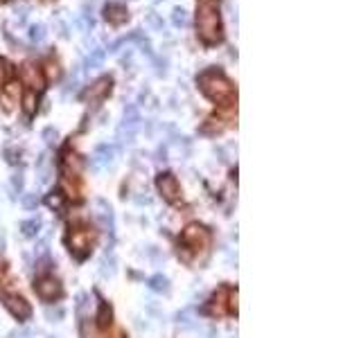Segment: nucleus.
I'll list each match as a JSON object with an SVG mask.
<instances>
[{
    "label": "nucleus",
    "instance_id": "nucleus-1",
    "mask_svg": "<svg viewBox=\"0 0 361 338\" xmlns=\"http://www.w3.org/2000/svg\"><path fill=\"white\" fill-rule=\"evenodd\" d=\"M196 36L206 45H217L224 38L222 16L210 0H203L196 5Z\"/></svg>",
    "mask_w": 361,
    "mask_h": 338
},
{
    "label": "nucleus",
    "instance_id": "nucleus-2",
    "mask_svg": "<svg viewBox=\"0 0 361 338\" xmlns=\"http://www.w3.org/2000/svg\"><path fill=\"white\" fill-rule=\"evenodd\" d=\"M196 83H199L201 93L206 95L208 99L217 101V104H224V101H233L235 97V88L233 83L226 79V75L219 68H208L203 70L199 77H196Z\"/></svg>",
    "mask_w": 361,
    "mask_h": 338
},
{
    "label": "nucleus",
    "instance_id": "nucleus-3",
    "mask_svg": "<svg viewBox=\"0 0 361 338\" xmlns=\"http://www.w3.org/2000/svg\"><path fill=\"white\" fill-rule=\"evenodd\" d=\"M208 241H210V235H208V230L203 228L199 223H192L188 228L183 230V244L190 246L192 250H199V248H206Z\"/></svg>",
    "mask_w": 361,
    "mask_h": 338
},
{
    "label": "nucleus",
    "instance_id": "nucleus-4",
    "mask_svg": "<svg viewBox=\"0 0 361 338\" xmlns=\"http://www.w3.org/2000/svg\"><path fill=\"white\" fill-rule=\"evenodd\" d=\"M156 187L158 192L163 194V199H165L167 203H174L178 199V194H180V185H178V180L174 174H158V178H156Z\"/></svg>",
    "mask_w": 361,
    "mask_h": 338
},
{
    "label": "nucleus",
    "instance_id": "nucleus-5",
    "mask_svg": "<svg viewBox=\"0 0 361 338\" xmlns=\"http://www.w3.org/2000/svg\"><path fill=\"white\" fill-rule=\"evenodd\" d=\"M34 291L38 293V298H43V300H48V302L61 298V284L52 278V275H43V278H38L36 284H34Z\"/></svg>",
    "mask_w": 361,
    "mask_h": 338
},
{
    "label": "nucleus",
    "instance_id": "nucleus-6",
    "mask_svg": "<svg viewBox=\"0 0 361 338\" xmlns=\"http://www.w3.org/2000/svg\"><path fill=\"white\" fill-rule=\"evenodd\" d=\"M3 300H5V307H7V311L14 315V318L27 320V318L32 315L30 302H25L21 295H3Z\"/></svg>",
    "mask_w": 361,
    "mask_h": 338
},
{
    "label": "nucleus",
    "instance_id": "nucleus-7",
    "mask_svg": "<svg viewBox=\"0 0 361 338\" xmlns=\"http://www.w3.org/2000/svg\"><path fill=\"white\" fill-rule=\"evenodd\" d=\"M113 160H115V146L113 144H97L95 146V154L93 158H90V165H93V169H104L113 165Z\"/></svg>",
    "mask_w": 361,
    "mask_h": 338
},
{
    "label": "nucleus",
    "instance_id": "nucleus-8",
    "mask_svg": "<svg viewBox=\"0 0 361 338\" xmlns=\"http://www.w3.org/2000/svg\"><path fill=\"white\" fill-rule=\"evenodd\" d=\"M111 86H113V79H111V77H99L97 81H93V83H90V86L86 88L84 97H86L88 101L102 99V97H106V95L111 93Z\"/></svg>",
    "mask_w": 361,
    "mask_h": 338
},
{
    "label": "nucleus",
    "instance_id": "nucleus-9",
    "mask_svg": "<svg viewBox=\"0 0 361 338\" xmlns=\"http://www.w3.org/2000/svg\"><path fill=\"white\" fill-rule=\"evenodd\" d=\"M21 77H23V81L27 83L32 90H41L43 88V72H41V68L38 66H34V64H25L21 68Z\"/></svg>",
    "mask_w": 361,
    "mask_h": 338
},
{
    "label": "nucleus",
    "instance_id": "nucleus-10",
    "mask_svg": "<svg viewBox=\"0 0 361 338\" xmlns=\"http://www.w3.org/2000/svg\"><path fill=\"white\" fill-rule=\"evenodd\" d=\"M104 18L111 23V25H124L129 20V9L124 7L122 3H109L104 7Z\"/></svg>",
    "mask_w": 361,
    "mask_h": 338
},
{
    "label": "nucleus",
    "instance_id": "nucleus-11",
    "mask_svg": "<svg viewBox=\"0 0 361 338\" xmlns=\"http://www.w3.org/2000/svg\"><path fill=\"white\" fill-rule=\"evenodd\" d=\"M140 126V111L135 104H127V109H124V115H122V124L120 129L122 131H131L135 133V129Z\"/></svg>",
    "mask_w": 361,
    "mask_h": 338
},
{
    "label": "nucleus",
    "instance_id": "nucleus-12",
    "mask_svg": "<svg viewBox=\"0 0 361 338\" xmlns=\"http://www.w3.org/2000/svg\"><path fill=\"white\" fill-rule=\"evenodd\" d=\"M70 246H72L70 250L75 252L79 259H84V257H86V252H88V248H90V235L88 233H72Z\"/></svg>",
    "mask_w": 361,
    "mask_h": 338
},
{
    "label": "nucleus",
    "instance_id": "nucleus-13",
    "mask_svg": "<svg viewBox=\"0 0 361 338\" xmlns=\"http://www.w3.org/2000/svg\"><path fill=\"white\" fill-rule=\"evenodd\" d=\"M0 99H3V104H5V111H11L14 104H18V99H21V86L16 81H9L7 86L3 88Z\"/></svg>",
    "mask_w": 361,
    "mask_h": 338
},
{
    "label": "nucleus",
    "instance_id": "nucleus-14",
    "mask_svg": "<svg viewBox=\"0 0 361 338\" xmlns=\"http://www.w3.org/2000/svg\"><path fill=\"white\" fill-rule=\"evenodd\" d=\"M95 205H97L99 207V212H97V219H99V223L102 225H104V228H113V212H111V205H109V203H106V201H97V203H95Z\"/></svg>",
    "mask_w": 361,
    "mask_h": 338
},
{
    "label": "nucleus",
    "instance_id": "nucleus-15",
    "mask_svg": "<svg viewBox=\"0 0 361 338\" xmlns=\"http://www.w3.org/2000/svg\"><path fill=\"white\" fill-rule=\"evenodd\" d=\"M199 131L206 133V135H217V133H222V131H224V120H222V117H208V120L201 124Z\"/></svg>",
    "mask_w": 361,
    "mask_h": 338
},
{
    "label": "nucleus",
    "instance_id": "nucleus-16",
    "mask_svg": "<svg viewBox=\"0 0 361 338\" xmlns=\"http://www.w3.org/2000/svg\"><path fill=\"white\" fill-rule=\"evenodd\" d=\"M111 320H113L111 307L106 302H102L99 309H97V327H99V329H106V327H111Z\"/></svg>",
    "mask_w": 361,
    "mask_h": 338
},
{
    "label": "nucleus",
    "instance_id": "nucleus-17",
    "mask_svg": "<svg viewBox=\"0 0 361 338\" xmlns=\"http://www.w3.org/2000/svg\"><path fill=\"white\" fill-rule=\"evenodd\" d=\"M104 56H106V52L104 50H93V52L88 54V59H86V70H95V68H99L102 64H104Z\"/></svg>",
    "mask_w": 361,
    "mask_h": 338
},
{
    "label": "nucleus",
    "instance_id": "nucleus-18",
    "mask_svg": "<svg viewBox=\"0 0 361 338\" xmlns=\"http://www.w3.org/2000/svg\"><path fill=\"white\" fill-rule=\"evenodd\" d=\"M38 228H41V219H27V221L21 223V233L25 237L38 235Z\"/></svg>",
    "mask_w": 361,
    "mask_h": 338
},
{
    "label": "nucleus",
    "instance_id": "nucleus-19",
    "mask_svg": "<svg viewBox=\"0 0 361 338\" xmlns=\"http://www.w3.org/2000/svg\"><path fill=\"white\" fill-rule=\"evenodd\" d=\"M45 203H48V207H52V210H64V194H61L59 189L50 192V194L45 196Z\"/></svg>",
    "mask_w": 361,
    "mask_h": 338
},
{
    "label": "nucleus",
    "instance_id": "nucleus-20",
    "mask_svg": "<svg viewBox=\"0 0 361 338\" xmlns=\"http://www.w3.org/2000/svg\"><path fill=\"white\" fill-rule=\"evenodd\" d=\"M172 25L174 27H185L188 25V11L183 7H174L172 9Z\"/></svg>",
    "mask_w": 361,
    "mask_h": 338
},
{
    "label": "nucleus",
    "instance_id": "nucleus-21",
    "mask_svg": "<svg viewBox=\"0 0 361 338\" xmlns=\"http://www.w3.org/2000/svg\"><path fill=\"white\" fill-rule=\"evenodd\" d=\"M45 36H48V32H45V25H41V23L30 27V41L32 43H43Z\"/></svg>",
    "mask_w": 361,
    "mask_h": 338
},
{
    "label": "nucleus",
    "instance_id": "nucleus-22",
    "mask_svg": "<svg viewBox=\"0 0 361 338\" xmlns=\"http://www.w3.org/2000/svg\"><path fill=\"white\" fill-rule=\"evenodd\" d=\"M149 289H154L158 293H167L169 291V282H167V278H163V275H154V278L149 280Z\"/></svg>",
    "mask_w": 361,
    "mask_h": 338
},
{
    "label": "nucleus",
    "instance_id": "nucleus-23",
    "mask_svg": "<svg viewBox=\"0 0 361 338\" xmlns=\"http://www.w3.org/2000/svg\"><path fill=\"white\" fill-rule=\"evenodd\" d=\"M23 111H25L27 115H34V111H36V95H34V90L23 95Z\"/></svg>",
    "mask_w": 361,
    "mask_h": 338
},
{
    "label": "nucleus",
    "instance_id": "nucleus-24",
    "mask_svg": "<svg viewBox=\"0 0 361 338\" xmlns=\"http://www.w3.org/2000/svg\"><path fill=\"white\" fill-rule=\"evenodd\" d=\"M23 185H25V178H23V174H21V172L14 174V176H11V192H14V194H21V192H23Z\"/></svg>",
    "mask_w": 361,
    "mask_h": 338
},
{
    "label": "nucleus",
    "instance_id": "nucleus-25",
    "mask_svg": "<svg viewBox=\"0 0 361 338\" xmlns=\"http://www.w3.org/2000/svg\"><path fill=\"white\" fill-rule=\"evenodd\" d=\"M113 273H115V259L104 257V262H102V275H113Z\"/></svg>",
    "mask_w": 361,
    "mask_h": 338
},
{
    "label": "nucleus",
    "instance_id": "nucleus-26",
    "mask_svg": "<svg viewBox=\"0 0 361 338\" xmlns=\"http://www.w3.org/2000/svg\"><path fill=\"white\" fill-rule=\"evenodd\" d=\"M43 140H45L48 144H56V140H59V133H56V129H52V126L43 129Z\"/></svg>",
    "mask_w": 361,
    "mask_h": 338
},
{
    "label": "nucleus",
    "instance_id": "nucleus-27",
    "mask_svg": "<svg viewBox=\"0 0 361 338\" xmlns=\"http://www.w3.org/2000/svg\"><path fill=\"white\" fill-rule=\"evenodd\" d=\"M176 318H178V325H183V327H194V323H192V311H190V309L180 311Z\"/></svg>",
    "mask_w": 361,
    "mask_h": 338
},
{
    "label": "nucleus",
    "instance_id": "nucleus-28",
    "mask_svg": "<svg viewBox=\"0 0 361 338\" xmlns=\"http://www.w3.org/2000/svg\"><path fill=\"white\" fill-rule=\"evenodd\" d=\"M45 75H48V79L59 77V66H56V61H48V64H45Z\"/></svg>",
    "mask_w": 361,
    "mask_h": 338
},
{
    "label": "nucleus",
    "instance_id": "nucleus-29",
    "mask_svg": "<svg viewBox=\"0 0 361 338\" xmlns=\"http://www.w3.org/2000/svg\"><path fill=\"white\" fill-rule=\"evenodd\" d=\"M45 315H48V320H52V323H56V320H61V318H64V309H61V307H56V309L50 307L48 311H45Z\"/></svg>",
    "mask_w": 361,
    "mask_h": 338
},
{
    "label": "nucleus",
    "instance_id": "nucleus-30",
    "mask_svg": "<svg viewBox=\"0 0 361 338\" xmlns=\"http://www.w3.org/2000/svg\"><path fill=\"white\" fill-rule=\"evenodd\" d=\"M77 88H79V75H72V77H70V81H68V83H66V88H64V95L75 93Z\"/></svg>",
    "mask_w": 361,
    "mask_h": 338
},
{
    "label": "nucleus",
    "instance_id": "nucleus-31",
    "mask_svg": "<svg viewBox=\"0 0 361 338\" xmlns=\"http://www.w3.org/2000/svg\"><path fill=\"white\" fill-rule=\"evenodd\" d=\"M36 203H38V196L36 194H25V196H23V205H25L27 210L36 207Z\"/></svg>",
    "mask_w": 361,
    "mask_h": 338
},
{
    "label": "nucleus",
    "instance_id": "nucleus-32",
    "mask_svg": "<svg viewBox=\"0 0 361 338\" xmlns=\"http://www.w3.org/2000/svg\"><path fill=\"white\" fill-rule=\"evenodd\" d=\"M147 23H149L154 30H161V27H163V20L158 18V14H149V16H147Z\"/></svg>",
    "mask_w": 361,
    "mask_h": 338
},
{
    "label": "nucleus",
    "instance_id": "nucleus-33",
    "mask_svg": "<svg viewBox=\"0 0 361 338\" xmlns=\"http://www.w3.org/2000/svg\"><path fill=\"white\" fill-rule=\"evenodd\" d=\"M228 309H230V311H237V291L230 293V298H228Z\"/></svg>",
    "mask_w": 361,
    "mask_h": 338
},
{
    "label": "nucleus",
    "instance_id": "nucleus-34",
    "mask_svg": "<svg viewBox=\"0 0 361 338\" xmlns=\"http://www.w3.org/2000/svg\"><path fill=\"white\" fill-rule=\"evenodd\" d=\"M14 14H16V16H18V18L23 20V18H25V16H27V7H16V9H14Z\"/></svg>",
    "mask_w": 361,
    "mask_h": 338
},
{
    "label": "nucleus",
    "instance_id": "nucleus-35",
    "mask_svg": "<svg viewBox=\"0 0 361 338\" xmlns=\"http://www.w3.org/2000/svg\"><path fill=\"white\" fill-rule=\"evenodd\" d=\"M5 156H7V162H16V151L14 149H7Z\"/></svg>",
    "mask_w": 361,
    "mask_h": 338
},
{
    "label": "nucleus",
    "instance_id": "nucleus-36",
    "mask_svg": "<svg viewBox=\"0 0 361 338\" xmlns=\"http://www.w3.org/2000/svg\"><path fill=\"white\" fill-rule=\"evenodd\" d=\"M9 338H30L27 331H14V334H9Z\"/></svg>",
    "mask_w": 361,
    "mask_h": 338
}]
</instances>
